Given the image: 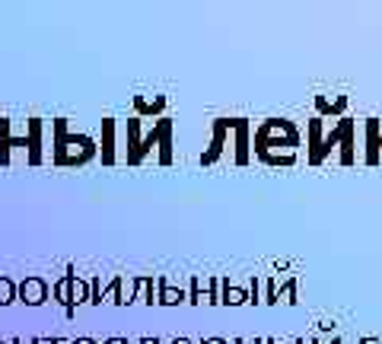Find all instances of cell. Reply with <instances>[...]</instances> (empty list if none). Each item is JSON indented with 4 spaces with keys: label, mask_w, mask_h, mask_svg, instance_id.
I'll return each mask as SVG.
<instances>
[{
    "label": "cell",
    "mask_w": 382,
    "mask_h": 344,
    "mask_svg": "<svg viewBox=\"0 0 382 344\" xmlns=\"http://www.w3.org/2000/svg\"><path fill=\"white\" fill-rule=\"evenodd\" d=\"M357 344H382V338H373V335H364Z\"/></svg>",
    "instance_id": "cell-10"
},
{
    "label": "cell",
    "mask_w": 382,
    "mask_h": 344,
    "mask_svg": "<svg viewBox=\"0 0 382 344\" xmlns=\"http://www.w3.org/2000/svg\"><path fill=\"white\" fill-rule=\"evenodd\" d=\"M315 105H319V118H344V109H347V96H315Z\"/></svg>",
    "instance_id": "cell-5"
},
{
    "label": "cell",
    "mask_w": 382,
    "mask_h": 344,
    "mask_svg": "<svg viewBox=\"0 0 382 344\" xmlns=\"http://www.w3.org/2000/svg\"><path fill=\"white\" fill-rule=\"evenodd\" d=\"M296 287H300V277L290 274L280 287H274V303H284V306H296Z\"/></svg>",
    "instance_id": "cell-7"
},
{
    "label": "cell",
    "mask_w": 382,
    "mask_h": 344,
    "mask_svg": "<svg viewBox=\"0 0 382 344\" xmlns=\"http://www.w3.org/2000/svg\"><path fill=\"white\" fill-rule=\"evenodd\" d=\"M338 147L341 150V156H338V163L341 166H354L357 163V122L354 118H338L334 122V128L328 131V134H322V144H319V156H315V166H322L325 163V156L332 154V150Z\"/></svg>",
    "instance_id": "cell-2"
},
{
    "label": "cell",
    "mask_w": 382,
    "mask_h": 344,
    "mask_svg": "<svg viewBox=\"0 0 382 344\" xmlns=\"http://www.w3.org/2000/svg\"><path fill=\"white\" fill-rule=\"evenodd\" d=\"M249 303H261V277H252V284H249Z\"/></svg>",
    "instance_id": "cell-9"
},
{
    "label": "cell",
    "mask_w": 382,
    "mask_h": 344,
    "mask_svg": "<svg viewBox=\"0 0 382 344\" xmlns=\"http://www.w3.org/2000/svg\"><path fill=\"white\" fill-rule=\"evenodd\" d=\"M80 344H89V341H80Z\"/></svg>",
    "instance_id": "cell-18"
},
{
    "label": "cell",
    "mask_w": 382,
    "mask_h": 344,
    "mask_svg": "<svg viewBox=\"0 0 382 344\" xmlns=\"http://www.w3.org/2000/svg\"><path fill=\"white\" fill-rule=\"evenodd\" d=\"M265 344H280V341H271V338H265Z\"/></svg>",
    "instance_id": "cell-15"
},
{
    "label": "cell",
    "mask_w": 382,
    "mask_h": 344,
    "mask_svg": "<svg viewBox=\"0 0 382 344\" xmlns=\"http://www.w3.org/2000/svg\"><path fill=\"white\" fill-rule=\"evenodd\" d=\"M379 118H366L364 122V144H366V154H364V163L366 166H379L382 160V150H379Z\"/></svg>",
    "instance_id": "cell-3"
},
{
    "label": "cell",
    "mask_w": 382,
    "mask_h": 344,
    "mask_svg": "<svg viewBox=\"0 0 382 344\" xmlns=\"http://www.w3.org/2000/svg\"><path fill=\"white\" fill-rule=\"evenodd\" d=\"M233 344H265V338H239V341H233Z\"/></svg>",
    "instance_id": "cell-11"
},
{
    "label": "cell",
    "mask_w": 382,
    "mask_h": 344,
    "mask_svg": "<svg viewBox=\"0 0 382 344\" xmlns=\"http://www.w3.org/2000/svg\"><path fill=\"white\" fill-rule=\"evenodd\" d=\"M300 150V128L290 118H265L255 128V156L268 166H293Z\"/></svg>",
    "instance_id": "cell-1"
},
{
    "label": "cell",
    "mask_w": 382,
    "mask_h": 344,
    "mask_svg": "<svg viewBox=\"0 0 382 344\" xmlns=\"http://www.w3.org/2000/svg\"><path fill=\"white\" fill-rule=\"evenodd\" d=\"M293 344H309V338H293Z\"/></svg>",
    "instance_id": "cell-14"
},
{
    "label": "cell",
    "mask_w": 382,
    "mask_h": 344,
    "mask_svg": "<svg viewBox=\"0 0 382 344\" xmlns=\"http://www.w3.org/2000/svg\"><path fill=\"white\" fill-rule=\"evenodd\" d=\"M325 344H344V341H341V338H338V335H334V338H328Z\"/></svg>",
    "instance_id": "cell-13"
},
{
    "label": "cell",
    "mask_w": 382,
    "mask_h": 344,
    "mask_svg": "<svg viewBox=\"0 0 382 344\" xmlns=\"http://www.w3.org/2000/svg\"><path fill=\"white\" fill-rule=\"evenodd\" d=\"M322 118L319 115H312L309 118V124H306V134H309V154H306V160H309V166H315V156H319V144H322Z\"/></svg>",
    "instance_id": "cell-6"
},
{
    "label": "cell",
    "mask_w": 382,
    "mask_h": 344,
    "mask_svg": "<svg viewBox=\"0 0 382 344\" xmlns=\"http://www.w3.org/2000/svg\"><path fill=\"white\" fill-rule=\"evenodd\" d=\"M175 344H188V341H175Z\"/></svg>",
    "instance_id": "cell-17"
},
{
    "label": "cell",
    "mask_w": 382,
    "mask_h": 344,
    "mask_svg": "<svg viewBox=\"0 0 382 344\" xmlns=\"http://www.w3.org/2000/svg\"><path fill=\"white\" fill-rule=\"evenodd\" d=\"M204 344H229V341H223V338H207Z\"/></svg>",
    "instance_id": "cell-12"
},
{
    "label": "cell",
    "mask_w": 382,
    "mask_h": 344,
    "mask_svg": "<svg viewBox=\"0 0 382 344\" xmlns=\"http://www.w3.org/2000/svg\"><path fill=\"white\" fill-rule=\"evenodd\" d=\"M220 303H227V306H242V303H249V296H246V290L229 287V284H227V290H223V300H220Z\"/></svg>",
    "instance_id": "cell-8"
},
{
    "label": "cell",
    "mask_w": 382,
    "mask_h": 344,
    "mask_svg": "<svg viewBox=\"0 0 382 344\" xmlns=\"http://www.w3.org/2000/svg\"><path fill=\"white\" fill-rule=\"evenodd\" d=\"M379 150H382V134H379Z\"/></svg>",
    "instance_id": "cell-16"
},
{
    "label": "cell",
    "mask_w": 382,
    "mask_h": 344,
    "mask_svg": "<svg viewBox=\"0 0 382 344\" xmlns=\"http://www.w3.org/2000/svg\"><path fill=\"white\" fill-rule=\"evenodd\" d=\"M233 134H236V156L233 160L239 163V166H246L249 163V122L246 118H233Z\"/></svg>",
    "instance_id": "cell-4"
}]
</instances>
